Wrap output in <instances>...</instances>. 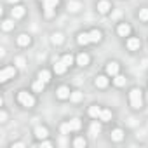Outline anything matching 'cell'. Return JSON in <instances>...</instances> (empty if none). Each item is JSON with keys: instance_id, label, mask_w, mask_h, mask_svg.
Here are the masks:
<instances>
[{"instance_id": "obj_1", "label": "cell", "mask_w": 148, "mask_h": 148, "mask_svg": "<svg viewBox=\"0 0 148 148\" xmlns=\"http://www.w3.org/2000/svg\"><path fill=\"white\" fill-rule=\"evenodd\" d=\"M18 98H19V103H21L23 106H28V108H32V106L35 105V98H33L32 94H28L26 91H21Z\"/></svg>"}, {"instance_id": "obj_2", "label": "cell", "mask_w": 148, "mask_h": 148, "mask_svg": "<svg viewBox=\"0 0 148 148\" xmlns=\"http://www.w3.org/2000/svg\"><path fill=\"white\" fill-rule=\"evenodd\" d=\"M131 105H132V108H141L143 99H141V91L139 89H132L131 91Z\"/></svg>"}, {"instance_id": "obj_3", "label": "cell", "mask_w": 148, "mask_h": 148, "mask_svg": "<svg viewBox=\"0 0 148 148\" xmlns=\"http://www.w3.org/2000/svg\"><path fill=\"white\" fill-rule=\"evenodd\" d=\"M16 75V70L12 68V66H9V68H4L2 71H0V82H7L11 77H14Z\"/></svg>"}, {"instance_id": "obj_4", "label": "cell", "mask_w": 148, "mask_h": 148, "mask_svg": "<svg viewBox=\"0 0 148 148\" xmlns=\"http://www.w3.org/2000/svg\"><path fill=\"white\" fill-rule=\"evenodd\" d=\"M106 73H108V75H112V77L119 75V64H117V63H108V66H106Z\"/></svg>"}, {"instance_id": "obj_5", "label": "cell", "mask_w": 148, "mask_h": 148, "mask_svg": "<svg viewBox=\"0 0 148 148\" xmlns=\"http://www.w3.org/2000/svg\"><path fill=\"white\" fill-rule=\"evenodd\" d=\"M117 32H119V35H120V37H127V35L131 33V26H129V25H125V23H122V25H119Z\"/></svg>"}, {"instance_id": "obj_6", "label": "cell", "mask_w": 148, "mask_h": 148, "mask_svg": "<svg viewBox=\"0 0 148 148\" xmlns=\"http://www.w3.org/2000/svg\"><path fill=\"white\" fill-rule=\"evenodd\" d=\"M110 7H112V5H110L108 0H101V2L98 4V11H99L101 14H106V12L110 11Z\"/></svg>"}, {"instance_id": "obj_7", "label": "cell", "mask_w": 148, "mask_h": 148, "mask_svg": "<svg viewBox=\"0 0 148 148\" xmlns=\"http://www.w3.org/2000/svg\"><path fill=\"white\" fill-rule=\"evenodd\" d=\"M25 16V7L23 5H16L14 9H12V18L14 19H19V18H23Z\"/></svg>"}, {"instance_id": "obj_8", "label": "cell", "mask_w": 148, "mask_h": 148, "mask_svg": "<svg viewBox=\"0 0 148 148\" xmlns=\"http://www.w3.org/2000/svg\"><path fill=\"white\" fill-rule=\"evenodd\" d=\"M68 11L70 12H79L80 11V2H77V0H70L68 2Z\"/></svg>"}, {"instance_id": "obj_9", "label": "cell", "mask_w": 148, "mask_h": 148, "mask_svg": "<svg viewBox=\"0 0 148 148\" xmlns=\"http://www.w3.org/2000/svg\"><path fill=\"white\" fill-rule=\"evenodd\" d=\"M66 68H68V66H66V64H64L63 61H56V64H54V71L58 73V75H61V73H64V71H66Z\"/></svg>"}, {"instance_id": "obj_10", "label": "cell", "mask_w": 148, "mask_h": 148, "mask_svg": "<svg viewBox=\"0 0 148 148\" xmlns=\"http://www.w3.org/2000/svg\"><path fill=\"white\" fill-rule=\"evenodd\" d=\"M77 63H79L80 66H87V64H89V56L84 54V52L79 54V56H77Z\"/></svg>"}, {"instance_id": "obj_11", "label": "cell", "mask_w": 148, "mask_h": 148, "mask_svg": "<svg viewBox=\"0 0 148 148\" xmlns=\"http://www.w3.org/2000/svg\"><path fill=\"white\" fill-rule=\"evenodd\" d=\"M94 84H96V87H99V89H105V87L108 86V79H106V77H98V79L94 80Z\"/></svg>"}, {"instance_id": "obj_12", "label": "cell", "mask_w": 148, "mask_h": 148, "mask_svg": "<svg viewBox=\"0 0 148 148\" xmlns=\"http://www.w3.org/2000/svg\"><path fill=\"white\" fill-rule=\"evenodd\" d=\"M58 98H61V99H66V98H70V89L68 87H59L58 89Z\"/></svg>"}, {"instance_id": "obj_13", "label": "cell", "mask_w": 148, "mask_h": 148, "mask_svg": "<svg viewBox=\"0 0 148 148\" xmlns=\"http://www.w3.org/2000/svg\"><path fill=\"white\" fill-rule=\"evenodd\" d=\"M127 47H129L131 51L139 49V38H129V40H127Z\"/></svg>"}, {"instance_id": "obj_14", "label": "cell", "mask_w": 148, "mask_h": 148, "mask_svg": "<svg viewBox=\"0 0 148 148\" xmlns=\"http://www.w3.org/2000/svg\"><path fill=\"white\" fill-rule=\"evenodd\" d=\"M77 40H79V44H80V45H86V44H89V42H91V37H89V33H80Z\"/></svg>"}, {"instance_id": "obj_15", "label": "cell", "mask_w": 148, "mask_h": 148, "mask_svg": "<svg viewBox=\"0 0 148 148\" xmlns=\"http://www.w3.org/2000/svg\"><path fill=\"white\" fill-rule=\"evenodd\" d=\"M38 79L44 80V82H49V80H51V73H49L47 70H40V71H38Z\"/></svg>"}, {"instance_id": "obj_16", "label": "cell", "mask_w": 148, "mask_h": 148, "mask_svg": "<svg viewBox=\"0 0 148 148\" xmlns=\"http://www.w3.org/2000/svg\"><path fill=\"white\" fill-rule=\"evenodd\" d=\"M89 37H91V42H99L101 40V32L99 30H92L89 33Z\"/></svg>"}, {"instance_id": "obj_17", "label": "cell", "mask_w": 148, "mask_h": 148, "mask_svg": "<svg viewBox=\"0 0 148 148\" xmlns=\"http://www.w3.org/2000/svg\"><path fill=\"white\" fill-rule=\"evenodd\" d=\"M89 115L94 117V119H99V115H101V108H99V106H91V108H89Z\"/></svg>"}, {"instance_id": "obj_18", "label": "cell", "mask_w": 148, "mask_h": 148, "mask_svg": "<svg viewBox=\"0 0 148 148\" xmlns=\"http://www.w3.org/2000/svg\"><path fill=\"white\" fill-rule=\"evenodd\" d=\"M35 136L40 138V139H44L47 136V129L45 127H35Z\"/></svg>"}, {"instance_id": "obj_19", "label": "cell", "mask_w": 148, "mask_h": 148, "mask_svg": "<svg viewBox=\"0 0 148 148\" xmlns=\"http://www.w3.org/2000/svg\"><path fill=\"white\" fill-rule=\"evenodd\" d=\"M44 86H45V82L38 79V80L33 84V91H35V92H42V91H44Z\"/></svg>"}, {"instance_id": "obj_20", "label": "cell", "mask_w": 148, "mask_h": 148, "mask_svg": "<svg viewBox=\"0 0 148 148\" xmlns=\"http://www.w3.org/2000/svg\"><path fill=\"white\" fill-rule=\"evenodd\" d=\"M122 138H124V132H122L120 129H115V131L112 132V139H113V141H122Z\"/></svg>"}, {"instance_id": "obj_21", "label": "cell", "mask_w": 148, "mask_h": 148, "mask_svg": "<svg viewBox=\"0 0 148 148\" xmlns=\"http://www.w3.org/2000/svg\"><path fill=\"white\" fill-rule=\"evenodd\" d=\"M59 4V0H44V7L45 9H54Z\"/></svg>"}, {"instance_id": "obj_22", "label": "cell", "mask_w": 148, "mask_h": 148, "mask_svg": "<svg viewBox=\"0 0 148 148\" xmlns=\"http://www.w3.org/2000/svg\"><path fill=\"white\" fill-rule=\"evenodd\" d=\"M18 44H19V45H28V44H30V37L25 35V33L19 35V37H18Z\"/></svg>"}, {"instance_id": "obj_23", "label": "cell", "mask_w": 148, "mask_h": 148, "mask_svg": "<svg viewBox=\"0 0 148 148\" xmlns=\"http://www.w3.org/2000/svg\"><path fill=\"white\" fill-rule=\"evenodd\" d=\"M110 119H112V112H110V110H101L99 120H105V122H108Z\"/></svg>"}, {"instance_id": "obj_24", "label": "cell", "mask_w": 148, "mask_h": 148, "mask_svg": "<svg viewBox=\"0 0 148 148\" xmlns=\"http://www.w3.org/2000/svg\"><path fill=\"white\" fill-rule=\"evenodd\" d=\"M2 28H4L5 32H9V30H12V28H14V21H12V19H5V21L2 23Z\"/></svg>"}, {"instance_id": "obj_25", "label": "cell", "mask_w": 148, "mask_h": 148, "mask_svg": "<svg viewBox=\"0 0 148 148\" xmlns=\"http://www.w3.org/2000/svg\"><path fill=\"white\" fill-rule=\"evenodd\" d=\"M51 40H52V44H56V45H59V44H63V40H64V38H63V35H61V33H54Z\"/></svg>"}, {"instance_id": "obj_26", "label": "cell", "mask_w": 148, "mask_h": 148, "mask_svg": "<svg viewBox=\"0 0 148 148\" xmlns=\"http://www.w3.org/2000/svg\"><path fill=\"white\" fill-rule=\"evenodd\" d=\"M70 125H71V131H79L82 124H80L79 119H73V120H70Z\"/></svg>"}, {"instance_id": "obj_27", "label": "cell", "mask_w": 148, "mask_h": 148, "mask_svg": "<svg viewBox=\"0 0 148 148\" xmlns=\"http://www.w3.org/2000/svg\"><path fill=\"white\" fill-rule=\"evenodd\" d=\"M61 61H63V63H64V64H66V66H70V64H71V63H73V58H71V54H64V56H63V59H61Z\"/></svg>"}, {"instance_id": "obj_28", "label": "cell", "mask_w": 148, "mask_h": 148, "mask_svg": "<svg viewBox=\"0 0 148 148\" xmlns=\"http://www.w3.org/2000/svg\"><path fill=\"white\" fill-rule=\"evenodd\" d=\"M125 84V77H122V75H115V86H124Z\"/></svg>"}, {"instance_id": "obj_29", "label": "cell", "mask_w": 148, "mask_h": 148, "mask_svg": "<svg viewBox=\"0 0 148 148\" xmlns=\"http://www.w3.org/2000/svg\"><path fill=\"white\" fill-rule=\"evenodd\" d=\"M80 99H82V92H80V91L71 92V101H75V103H77V101H80Z\"/></svg>"}, {"instance_id": "obj_30", "label": "cell", "mask_w": 148, "mask_h": 148, "mask_svg": "<svg viewBox=\"0 0 148 148\" xmlns=\"http://www.w3.org/2000/svg\"><path fill=\"white\" fill-rule=\"evenodd\" d=\"M139 19L141 21H148V9H141L139 11Z\"/></svg>"}, {"instance_id": "obj_31", "label": "cell", "mask_w": 148, "mask_h": 148, "mask_svg": "<svg viewBox=\"0 0 148 148\" xmlns=\"http://www.w3.org/2000/svg\"><path fill=\"white\" fill-rule=\"evenodd\" d=\"M73 145H75L77 148H82V146H86V139H84V138H77Z\"/></svg>"}, {"instance_id": "obj_32", "label": "cell", "mask_w": 148, "mask_h": 148, "mask_svg": "<svg viewBox=\"0 0 148 148\" xmlns=\"http://www.w3.org/2000/svg\"><path fill=\"white\" fill-rule=\"evenodd\" d=\"M70 131H71V125H70V122H66V124H63V125H61V132H63V134H68Z\"/></svg>"}, {"instance_id": "obj_33", "label": "cell", "mask_w": 148, "mask_h": 148, "mask_svg": "<svg viewBox=\"0 0 148 148\" xmlns=\"http://www.w3.org/2000/svg\"><path fill=\"white\" fill-rule=\"evenodd\" d=\"M99 131H101V125H99L98 122H94V124L91 125V132H92V134H98Z\"/></svg>"}, {"instance_id": "obj_34", "label": "cell", "mask_w": 148, "mask_h": 148, "mask_svg": "<svg viewBox=\"0 0 148 148\" xmlns=\"http://www.w3.org/2000/svg\"><path fill=\"white\" fill-rule=\"evenodd\" d=\"M16 66H18V68H25V66H26L25 58H18V59H16Z\"/></svg>"}, {"instance_id": "obj_35", "label": "cell", "mask_w": 148, "mask_h": 148, "mask_svg": "<svg viewBox=\"0 0 148 148\" xmlns=\"http://www.w3.org/2000/svg\"><path fill=\"white\" fill-rule=\"evenodd\" d=\"M5 120H7V113L2 112V113H0V122H5Z\"/></svg>"}, {"instance_id": "obj_36", "label": "cell", "mask_w": 148, "mask_h": 148, "mask_svg": "<svg viewBox=\"0 0 148 148\" xmlns=\"http://www.w3.org/2000/svg\"><path fill=\"white\" fill-rule=\"evenodd\" d=\"M40 146H44V148H49V146H52V145H51L49 141H42V143H40Z\"/></svg>"}, {"instance_id": "obj_37", "label": "cell", "mask_w": 148, "mask_h": 148, "mask_svg": "<svg viewBox=\"0 0 148 148\" xmlns=\"http://www.w3.org/2000/svg\"><path fill=\"white\" fill-rule=\"evenodd\" d=\"M45 16L51 18V16H52V9H45Z\"/></svg>"}, {"instance_id": "obj_38", "label": "cell", "mask_w": 148, "mask_h": 148, "mask_svg": "<svg viewBox=\"0 0 148 148\" xmlns=\"http://www.w3.org/2000/svg\"><path fill=\"white\" fill-rule=\"evenodd\" d=\"M23 146H25L23 143H14V145H12V148H23Z\"/></svg>"}, {"instance_id": "obj_39", "label": "cell", "mask_w": 148, "mask_h": 148, "mask_svg": "<svg viewBox=\"0 0 148 148\" xmlns=\"http://www.w3.org/2000/svg\"><path fill=\"white\" fill-rule=\"evenodd\" d=\"M59 145H61V146H64V145H66V139H64V138H61V139H59Z\"/></svg>"}, {"instance_id": "obj_40", "label": "cell", "mask_w": 148, "mask_h": 148, "mask_svg": "<svg viewBox=\"0 0 148 148\" xmlns=\"http://www.w3.org/2000/svg\"><path fill=\"white\" fill-rule=\"evenodd\" d=\"M9 2H18V0H9Z\"/></svg>"}]
</instances>
